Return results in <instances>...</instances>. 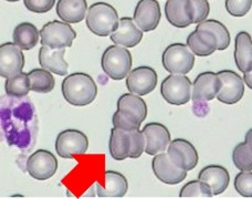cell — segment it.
Masks as SVG:
<instances>
[{"mask_svg": "<svg viewBox=\"0 0 252 199\" xmlns=\"http://www.w3.org/2000/svg\"><path fill=\"white\" fill-rule=\"evenodd\" d=\"M192 83L186 74H169L160 84V94L172 105H184L191 99Z\"/></svg>", "mask_w": 252, "mask_h": 199, "instance_id": "5b68a950", "label": "cell"}, {"mask_svg": "<svg viewBox=\"0 0 252 199\" xmlns=\"http://www.w3.org/2000/svg\"><path fill=\"white\" fill-rule=\"evenodd\" d=\"M118 110L130 119L142 124L146 120L147 105L144 100L134 93H125L118 101Z\"/></svg>", "mask_w": 252, "mask_h": 199, "instance_id": "603a6c76", "label": "cell"}, {"mask_svg": "<svg viewBox=\"0 0 252 199\" xmlns=\"http://www.w3.org/2000/svg\"><path fill=\"white\" fill-rule=\"evenodd\" d=\"M187 46L198 57H208L218 50V40L209 31L196 28L188 35Z\"/></svg>", "mask_w": 252, "mask_h": 199, "instance_id": "d6986e66", "label": "cell"}, {"mask_svg": "<svg viewBox=\"0 0 252 199\" xmlns=\"http://www.w3.org/2000/svg\"><path fill=\"white\" fill-rule=\"evenodd\" d=\"M232 162L240 171L252 170V148L246 142L238 144L232 152Z\"/></svg>", "mask_w": 252, "mask_h": 199, "instance_id": "1f68e13d", "label": "cell"}, {"mask_svg": "<svg viewBox=\"0 0 252 199\" xmlns=\"http://www.w3.org/2000/svg\"><path fill=\"white\" fill-rule=\"evenodd\" d=\"M226 10L229 15L236 18L246 16L252 7V0H226Z\"/></svg>", "mask_w": 252, "mask_h": 199, "instance_id": "e575fe53", "label": "cell"}, {"mask_svg": "<svg viewBox=\"0 0 252 199\" xmlns=\"http://www.w3.org/2000/svg\"><path fill=\"white\" fill-rule=\"evenodd\" d=\"M193 106L199 107V110L193 111L197 116H205L209 111V108L205 102H193Z\"/></svg>", "mask_w": 252, "mask_h": 199, "instance_id": "f35d334b", "label": "cell"}, {"mask_svg": "<svg viewBox=\"0 0 252 199\" xmlns=\"http://www.w3.org/2000/svg\"><path fill=\"white\" fill-rule=\"evenodd\" d=\"M89 138L79 130H65L58 134L56 139V151L58 155L70 160L72 155H82L88 152Z\"/></svg>", "mask_w": 252, "mask_h": 199, "instance_id": "52a82bcc", "label": "cell"}, {"mask_svg": "<svg viewBox=\"0 0 252 199\" xmlns=\"http://www.w3.org/2000/svg\"><path fill=\"white\" fill-rule=\"evenodd\" d=\"M157 85V73L151 66H142L130 70L126 76V87L130 93L144 97L155 90Z\"/></svg>", "mask_w": 252, "mask_h": 199, "instance_id": "8fae6325", "label": "cell"}, {"mask_svg": "<svg viewBox=\"0 0 252 199\" xmlns=\"http://www.w3.org/2000/svg\"><path fill=\"white\" fill-rule=\"evenodd\" d=\"M109 149L111 156L115 161H124L129 158L130 149V138L129 132L113 128L111 131Z\"/></svg>", "mask_w": 252, "mask_h": 199, "instance_id": "4316f807", "label": "cell"}, {"mask_svg": "<svg viewBox=\"0 0 252 199\" xmlns=\"http://www.w3.org/2000/svg\"><path fill=\"white\" fill-rule=\"evenodd\" d=\"M198 179L209 185L215 196L221 195L230 183L229 171L222 166L209 165L202 168L198 174Z\"/></svg>", "mask_w": 252, "mask_h": 199, "instance_id": "7402d4cb", "label": "cell"}, {"mask_svg": "<svg viewBox=\"0 0 252 199\" xmlns=\"http://www.w3.org/2000/svg\"><path fill=\"white\" fill-rule=\"evenodd\" d=\"M222 88V81L218 73L207 71L198 74L192 83V102H208L217 98Z\"/></svg>", "mask_w": 252, "mask_h": 199, "instance_id": "30bf717a", "label": "cell"}, {"mask_svg": "<svg viewBox=\"0 0 252 199\" xmlns=\"http://www.w3.org/2000/svg\"><path fill=\"white\" fill-rule=\"evenodd\" d=\"M25 7L34 13H46L55 7L56 0H24Z\"/></svg>", "mask_w": 252, "mask_h": 199, "instance_id": "74e56055", "label": "cell"}, {"mask_svg": "<svg viewBox=\"0 0 252 199\" xmlns=\"http://www.w3.org/2000/svg\"><path fill=\"white\" fill-rule=\"evenodd\" d=\"M193 10V24H200L207 20L210 12V4L208 0H191Z\"/></svg>", "mask_w": 252, "mask_h": 199, "instance_id": "8d00e7d4", "label": "cell"}, {"mask_svg": "<svg viewBox=\"0 0 252 199\" xmlns=\"http://www.w3.org/2000/svg\"><path fill=\"white\" fill-rule=\"evenodd\" d=\"M40 38L42 46L61 49L71 47L76 38V33L67 22L53 20L42 27L40 30Z\"/></svg>", "mask_w": 252, "mask_h": 199, "instance_id": "8992f818", "label": "cell"}, {"mask_svg": "<svg viewBox=\"0 0 252 199\" xmlns=\"http://www.w3.org/2000/svg\"><path fill=\"white\" fill-rule=\"evenodd\" d=\"M244 81L247 87L252 90V70L244 73Z\"/></svg>", "mask_w": 252, "mask_h": 199, "instance_id": "ab89813d", "label": "cell"}, {"mask_svg": "<svg viewBox=\"0 0 252 199\" xmlns=\"http://www.w3.org/2000/svg\"><path fill=\"white\" fill-rule=\"evenodd\" d=\"M235 62L242 73L252 70V38L247 31H240L235 40Z\"/></svg>", "mask_w": 252, "mask_h": 199, "instance_id": "cb8c5ba5", "label": "cell"}, {"mask_svg": "<svg viewBox=\"0 0 252 199\" xmlns=\"http://www.w3.org/2000/svg\"><path fill=\"white\" fill-rule=\"evenodd\" d=\"M4 91L8 97L11 98H24L28 96L31 91L28 73L20 72L11 78H8L4 83Z\"/></svg>", "mask_w": 252, "mask_h": 199, "instance_id": "f1b7e54d", "label": "cell"}, {"mask_svg": "<svg viewBox=\"0 0 252 199\" xmlns=\"http://www.w3.org/2000/svg\"><path fill=\"white\" fill-rule=\"evenodd\" d=\"M235 189L240 196L252 198V170L240 171L235 178Z\"/></svg>", "mask_w": 252, "mask_h": 199, "instance_id": "d6a6232c", "label": "cell"}, {"mask_svg": "<svg viewBox=\"0 0 252 199\" xmlns=\"http://www.w3.org/2000/svg\"><path fill=\"white\" fill-rule=\"evenodd\" d=\"M133 58L127 49L122 46H110L102 54L101 66L110 79L120 81L125 79L132 70Z\"/></svg>", "mask_w": 252, "mask_h": 199, "instance_id": "3957f363", "label": "cell"}, {"mask_svg": "<svg viewBox=\"0 0 252 199\" xmlns=\"http://www.w3.org/2000/svg\"><path fill=\"white\" fill-rule=\"evenodd\" d=\"M152 168L156 178L166 185L181 184L187 177V171L178 168L170 161L167 153H159L154 156L152 162Z\"/></svg>", "mask_w": 252, "mask_h": 199, "instance_id": "4fadbf2b", "label": "cell"}, {"mask_svg": "<svg viewBox=\"0 0 252 199\" xmlns=\"http://www.w3.org/2000/svg\"><path fill=\"white\" fill-rule=\"evenodd\" d=\"M142 131L146 141L145 153L148 155L155 156L157 154L165 152L168 148L169 143L172 142L168 129L161 123L152 122L144 126Z\"/></svg>", "mask_w": 252, "mask_h": 199, "instance_id": "2e32d148", "label": "cell"}, {"mask_svg": "<svg viewBox=\"0 0 252 199\" xmlns=\"http://www.w3.org/2000/svg\"><path fill=\"white\" fill-rule=\"evenodd\" d=\"M129 138H130V149H129V158L136 160L142 156V154L145 152L146 141L145 136H144L143 131H132L129 132Z\"/></svg>", "mask_w": 252, "mask_h": 199, "instance_id": "836d02e7", "label": "cell"}, {"mask_svg": "<svg viewBox=\"0 0 252 199\" xmlns=\"http://www.w3.org/2000/svg\"><path fill=\"white\" fill-rule=\"evenodd\" d=\"M58 160L50 151L38 149L27 160V170L37 180H47L57 173Z\"/></svg>", "mask_w": 252, "mask_h": 199, "instance_id": "ba28073f", "label": "cell"}, {"mask_svg": "<svg viewBox=\"0 0 252 199\" xmlns=\"http://www.w3.org/2000/svg\"><path fill=\"white\" fill-rule=\"evenodd\" d=\"M62 96L73 106H87L97 96V87L91 75L84 72H75L63 80Z\"/></svg>", "mask_w": 252, "mask_h": 199, "instance_id": "6da1fadb", "label": "cell"}, {"mask_svg": "<svg viewBox=\"0 0 252 199\" xmlns=\"http://www.w3.org/2000/svg\"><path fill=\"white\" fill-rule=\"evenodd\" d=\"M167 154L178 168L192 170L198 164V152L192 144L184 138H176L169 143Z\"/></svg>", "mask_w": 252, "mask_h": 199, "instance_id": "9c48e42d", "label": "cell"}, {"mask_svg": "<svg viewBox=\"0 0 252 199\" xmlns=\"http://www.w3.org/2000/svg\"><path fill=\"white\" fill-rule=\"evenodd\" d=\"M161 62L170 74H187L195 66V54L187 44L172 43L164 50Z\"/></svg>", "mask_w": 252, "mask_h": 199, "instance_id": "277c9868", "label": "cell"}, {"mask_svg": "<svg viewBox=\"0 0 252 199\" xmlns=\"http://www.w3.org/2000/svg\"><path fill=\"white\" fill-rule=\"evenodd\" d=\"M105 186L96 184V194L100 198H121L127 193L128 183L123 174L115 170H106Z\"/></svg>", "mask_w": 252, "mask_h": 199, "instance_id": "44dd1931", "label": "cell"}, {"mask_svg": "<svg viewBox=\"0 0 252 199\" xmlns=\"http://www.w3.org/2000/svg\"><path fill=\"white\" fill-rule=\"evenodd\" d=\"M85 22L93 34L97 37H107L119 28L120 18L112 4L95 2L89 7Z\"/></svg>", "mask_w": 252, "mask_h": 199, "instance_id": "7a4b0ae2", "label": "cell"}, {"mask_svg": "<svg viewBox=\"0 0 252 199\" xmlns=\"http://www.w3.org/2000/svg\"><path fill=\"white\" fill-rule=\"evenodd\" d=\"M40 38V31L30 22H22L13 29L12 39L18 47L22 50L33 49L37 46Z\"/></svg>", "mask_w": 252, "mask_h": 199, "instance_id": "484cf974", "label": "cell"}, {"mask_svg": "<svg viewBox=\"0 0 252 199\" xmlns=\"http://www.w3.org/2000/svg\"><path fill=\"white\" fill-rule=\"evenodd\" d=\"M196 28L207 30L213 34H215V37L218 40L219 51H223V50H226L229 47V44H230L231 38H230V33H229V30L227 29L226 26L218 20H215V19L205 20L200 22V24H198Z\"/></svg>", "mask_w": 252, "mask_h": 199, "instance_id": "f546056e", "label": "cell"}, {"mask_svg": "<svg viewBox=\"0 0 252 199\" xmlns=\"http://www.w3.org/2000/svg\"><path fill=\"white\" fill-rule=\"evenodd\" d=\"M87 0H59L57 13L67 24H79L85 19L88 12Z\"/></svg>", "mask_w": 252, "mask_h": 199, "instance_id": "d4e9b609", "label": "cell"}, {"mask_svg": "<svg viewBox=\"0 0 252 199\" xmlns=\"http://www.w3.org/2000/svg\"><path fill=\"white\" fill-rule=\"evenodd\" d=\"M161 17L160 6L157 0H139L134 10L135 24L144 33L155 30Z\"/></svg>", "mask_w": 252, "mask_h": 199, "instance_id": "9a60e30c", "label": "cell"}, {"mask_svg": "<svg viewBox=\"0 0 252 199\" xmlns=\"http://www.w3.org/2000/svg\"><path fill=\"white\" fill-rule=\"evenodd\" d=\"M6 1H9V2H17V1H19V0H6Z\"/></svg>", "mask_w": 252, "mask_h": 199, "instance_id": "b9f144b4", "label": "cell"}, {"mask_svg": "<svg viewBox=\"0 0 252 199\" xmlns=\"http://www.w3.org/2000/svg\"><path fill=\"white\" fill-rule=\"evenodd\" d=\"M65 48L52 49L41 46L39 50V63L41 67L57 75H66L69 65L64 60Z\"/></svg>", "mask_w": 252, "mask_h": 199, "instance_id": "ffe728a7", "label": "cell"}, {"mask_svg": "<svg viewBox=\"0 0 252 199\" xmlns=\"http://www.w3.org/2000/svg\"><path fill=\"white\" fill-rule=\"evenodd\" d=\"M25 66V56L22 49L15 42L2 43L0 47V75L4 79L11 78L22 72Z\"/></svg>", "mask_w": 252, "mask_h": 199, "instance_id": "5bb4252c", "label": "cell"}, {"mask_svg": "<svg viewBox=\"0 0 252 199\" xmlns=\"http://www.w3.org/2000/svg\"><path fill=\"white\" fill-rule=\"evenodd\" d=\"M213 196H215L213 189L200 179L188 182L184 185L179 193L181 198H211Z\"/></svg>", "mask_w": 252, "mask_h": 199, "instance_id": "4dcf8cb0", "label": "cell"}, {"mask_svg": "<svg viewBox=\"0 0 252 199\" xmlns=\"http://www.w3.org/2000/svg\"><path fill=\"white\" fill-rule=\"evenodd\" d=\"M31 91L35 93H50L56 87L52 72L46 69H33L29 73Z\"/></svg>", "mask_w": 252, "mask_h": 199, "instance_id": "83f0119b", "label": "cell"}, {"mask_svg": "<svg viewBox=\"0 0 252 199\" xmlns=\"http://www.w3.org/2000/svg\"><path fill=\"white\" fill-rule=\"evenodd\" d=\"M143 33L135 24L134 19L129 17H123L120 19L119 28L116 29L110 37L111 40L118 46L125 48L136 47L141 43L143 39Z\"/></svg>", "mask_w": 252, "mask_h": 199, "instance_id": "ac0fdd59", "label": "cell"}, {"mask_svg": "<svg viewBox=\"0 0 252 199\" xmlns=\"http://www.w3.org/2000/svg\"><path fill=\"white\" fill-rule=\"evenodd\" d=\"M166 19L176 28H187L193 24L191 0H167L165 3Z\"/></svg>", "mask_w": 252, "mask_h": 199, "instance_id": "e0dca14e", "label": "cell"}, {"mask_svg": "<svg viewBox=\"0 0 252 199\" xmlns=\"http://www.w3.org/2000/svg\"><path fill=\"white\" fill-rule=\"evenodd\" d=\"M245 142L248 144V145L252 148V129H250L248 132L246 133V136H245Z\"/></svg>", "mask_w": 252, "mask_h": 199, "instance_id": "60d3db41", "label": "cell"}, {"mask_svg": "<svg viewBox=\"0 0 252 199\" xmlns=\"http://www.w3.org/2000/svg\"><path fill=\"white\" fill-rule=\"evenodd\" d=\"M112 123H113V128L125 131V132H132V131H136L141 128V124H138L137 122H135L119 110L113 114Z\"/></svg>", "mask_w": 252, "mask_h": 199, "instance_id": "d590c367", "label": "cell"}, {"mask_svg": "<svg viewBox=\"0 0 252 199\" xmlns=\"http://www.w3.org/2000/svg\"><path fill=\"white\" fill-rule=\"evenodd\" d=\"M217 73L222 81V88L217 96L218 101L228 105L239 102L245 94L244 78L232 70H221Z\"/></svg>", "mask_w": 252, "mask_h": 199, "instance_id": "7c38bea8", "label": "cell"}]
</instances>
